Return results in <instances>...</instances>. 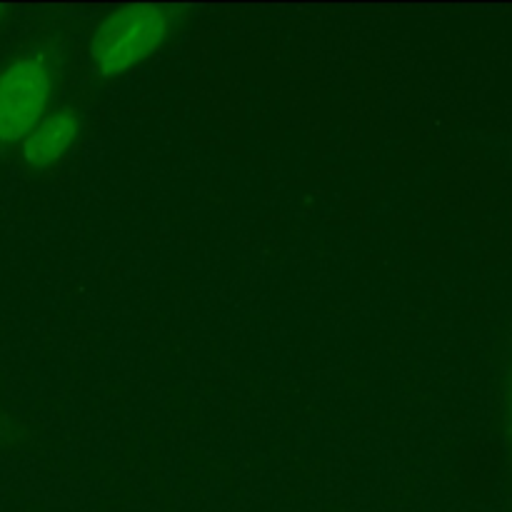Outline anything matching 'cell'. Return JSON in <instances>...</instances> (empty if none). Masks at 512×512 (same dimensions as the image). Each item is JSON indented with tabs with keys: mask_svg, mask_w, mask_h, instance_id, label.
<instances>
[{
	"mask_svg": "<svg viewBox=\"0 0 512 512\" xmlns=\"http://www.w3.org/2000/svg\"><path fill=\"white\" fill-rule=\"evenodd\" d=\"M168 35V18L155 5H128L110 15L93 38V65L115 78L148 58Z\"/></svg>",
	"mask_w": 512,
	"mask_h": 512,
	"instance_id": "cell-1",
	"label": "cell"
},
{
	"mask_svg": "<svg viewBox=\"0 0 512 512\" xmlns=\"http://www.w3.org/2000/svg\"><path fill=\"white\" fill-rule=\"evenodd\" d=\"M50 93V75L35 58L18 60L0 75V143L20 140L35 128Z\"/></svg>",
	"mask_w": 512,
	"mask_h": 512,
	"instance_id": "cell-2",
	"label": "cell"
},
{
	"mask_svg": "<svg viewBox=\"0 0 512 512\" xmlns=\"http://www.w3.org/2000/svg\"><path fill=\"white\" fill-rule=\"evenodd\" d=\"M78 135V123L73 115H50V118L40 120L23 140V158L28 160L33 168H45V165L55 163L70 143Z\"/></svg>",
	"mask_w": 512,
	"mask_h": 512,
	"instance_id": "cell-3",
	"label": "cell"
}]
</instances>
